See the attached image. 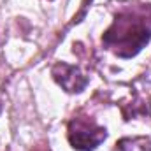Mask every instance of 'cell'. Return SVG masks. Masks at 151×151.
I'll use <instances>...</instances> for the list:
<instances>
[{"label":"cell","mask_w":151,"mask_h":151,"mask_svg":"<svg viewBox=\"0 0 151 151\" xmlns=\"http://www.w3.org/2000/svg\"><path fill=\"white\" fill-rule=\"evenodd\" d=\"M151 39V27L132 16H118L104 34L102 44L119 58L135 56Z\"/></svg>","instance_id":"6da1fadb"},{"label":"cell","mask_w":151,"mask_h":151,"mask_svg":"<svg viewBox=\"0 0 151 151\" xmlns=\"http://www.w3.org/2000/svg\"><path fill=\"white\" fill-rule=\"evenodd\" d=\"M70 146L77 151H93L97 150L107 137V132L104 127L97 125L88 116L72 118L69 121V132H67Z\"/></svg>","instance_id":"7a4b0ae2"},{"label":"cell","mask_w":151,"mask_h":151,"mask_svg":"<svg viewBox=\"0 0 151 151\" xmlns=\"http://www.w3.org/2000/svg\"><path fill=\"white\" fill-rule=\"evenodd\" d=\"M53 79L67 91V93H81L86 84H88V77L83 74L77 67L69 65L65 62H58L53 69H51Z\"/></svg>","instance_id":"3957f363"},{"label":"cell","mask_w":151,"mask_h":151,"mask_svg":"<svg viewBox=\"0 0 151 151\" xmlns=\"http://www.w3.org/2000/svg\"><path fill=\"white\" fill-rule=\"evenodd\" d=\"M119 151H151V141L146 137H134V139H121L118 144Z\"/></svg>","instance_id":"277c9868"}]
</instances>
